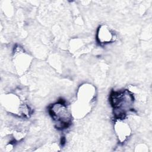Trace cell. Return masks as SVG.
I'll list each match as a JSON object with an SVG mask.
<instances>
[{
    "label": "cell",
    "instance_id": "cell-1",
    "mask_svg": "<svg viewBox=\"0 0 152 152\" xmlns=\"http://www.w3.org/2000/svg\"><path fill=\"white\" fill-rule=\"evenodd\" d=\"M110 102L117 119L124 118L134 104V96L128 90L114 91L110 95Z\"/></svg>",
    "mask_w": 152,
    "mask_h": 152
},
{
    "label": "cell",
    "instance_id": "cell-2",
    "mask_svg": "<svg viewBox=\"0 0 152 152\" xmlns=\"http://www.w3.org/2000/svg\"><path fill=\"white\" fill-rule=\"evenodd\" d=\"M96 96L94 87L88 84L82 85L78 89L77 96V101L74 106V115H78L87 114L91 109L92 103Z\"/></svg>",
    "mask_w": 152,
    "mask_h": 152
},
{
    "label": "cell",
    "instance_id": "cell-3",
    "mask_svg": "<svg viewBox=\"0 0 152 152\" xmlns=\"http://www.w3.org/2000/svg\"><path fill=\"white\" fill-rule=\"evenodd\" d=\"M50 115L59 128H67L71 123V110L66 103L59 101L52 104L49 109Z\"/></svg>",
    "mask_w": 152,
    "mask_h": 152
},
{
    "label": "cell",
    "instance_id": "cell-4",
    "mask_svg": "<svg viewBox=\"0 0 152 152\" xmlns=\"http://www.w3.org/2000/svg\"><path fill=\"white\" fill-rule=\"evenodd\" d=\"M97 40L101 45H106L115 40V34L113 31L106 25L100 26L97 32Z\"/></svg>",
    "mask_w": 152,
    "mask_h": 152
},
{
    "label": "cell",
    "instance_id": "cell-5",
    "mask_svg": "<svg viewBox=\"0 0 152 152\" xmlns=\"http://www.w3.org/2000/svg\"><path fill=\"white\" fill-rule=\"evenodd\" d=\"M124 118H118L115 124V130L117 137L121 142H124L131 135L129 125L123 121Z\"/></svg>",
    "mask_w": 152,
    "mask_h": 152
}]
</instances>
